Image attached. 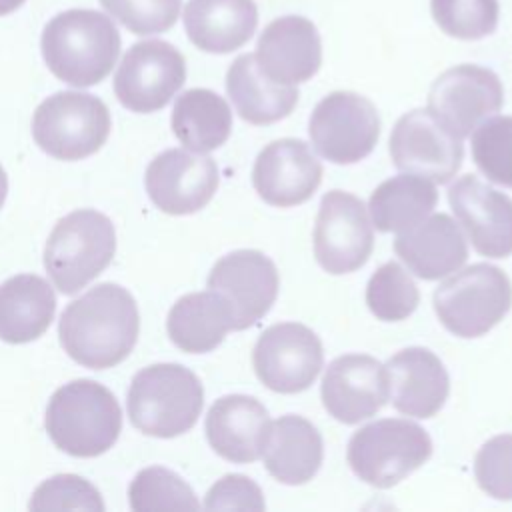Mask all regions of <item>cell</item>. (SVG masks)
<instances>
[{"label": "cell", "instance_id": "d590c367", "mask_svg": "<svg viewBox=\"0 0 512 512\" xmlns=\"http://www.w3.org/2000/svg\"><path fill=\"white\" fill-rule=\"evenodd\" d=\"M28 506L30 510H104L100 492L76 474H56L44 480L34 490Z\"/></svg>", "mask_w": 512, "mask_h": 512}, {"label": "cell", "instance_id": "9a60e30c", "mask_svg": "<svg viewBox=\"0 0 512 512\" xmlns=\"http://www.w3.org/2000/svg\"><path fill=\"white\" fill-rule=\"evenodd\" d=\"M208 288L232 310V330L254 326L274 304L280 278L274 262L258 250H234L210 270Z\"/></svg>", "mask_w": 512, "mask_h": 512}, {"label": "cell", "instance_id": "6da1fadb", "mask_svg": "<svg viewBox=\"0 0 512 512\" xmlns=\"http://www.w3.org/2000/svg\"><path fill=\"white\" fill-rule=\"evenodd\" d=\"M140 332L132 294L112 282L98 284L72 300L60 316V344L78 364L106 370L128 358Z\"/></svg>", "mask_w": 512, "mask_h": 512}, {"label": "cell", "instance_id": "2e32d148", "mask_svg": "<svg viewBox=\"0 0 512 512\" xmlns=\"http://www.w3.org/2000/svg\"><path fill=\"white\" fill-rule=\"evenodd\" d=\"M216 162L202 154L170 148L146 168L144 184L150 200L166 214H192L204 208L218 188Z\"/></svg>", "mask_w": 512, "mask_h": 512}, {"label": "cell", "instance_id": "3957f363", "mask_svg": "<svg viewBox=\"0 0 512 512\" xmlns=\"http://www.w3.org/2000/svg\"><path fill=\"white\" fill-rule=\"evenodd\" d=\"M122 410L114 394L88 378L60 386L46 408V432L56 448L76 458H94L114 446Z\"/></svg>", "mask_w": 512, "mask_h": 512}, {"label": "cell", "instance_id": "5bb4252c", "mask_svg": "<svg viewBox=\"0 0 512 512\" xmlns=\"http://www.w3.org/2000/svg\"><path fill=\"white\" fill-rule=\"evenodd\" d=\"M390 156L400 172L448 184L462 166V140L444 130L428 110L416 108L398 118L390 134Z\"/></svg>", "mask_w": 512, "mask_h": 512}, {"label": "cell", "instance_id": "7c38bea8", "mask_svg": "<svg viewBox=\"0 0 512 512\" xmlns=\"http://www.w3.org/2000/svg\"><path fill=\"white\" fill-rule=\"evenodd\" d=\"M374 232L364 202L344 190L322 196L314 224V256L328 274H348L366 264Z\"/></svg>", "mask_w": 512, "mask_h": 512}, {"label": "cell", "instance_id": "7a4b0ae2", "mask_svg": "<svg viewBox=\"0 0 512 512\" xmlns=\"http://www.w3.org/2000/svg\"><path fill=\"white\" fill-rule=\"evenodd\" d=\"M40 48L56 78L76 88H88L112 72L120 54V32L102 12L72 8L56 14L44 26Z\"/></svg>", "mask_w": 512, "mask_h": 512}, {"label": "cell", "instance_id": "ba28073f", "mask_svg": "<svg viewBox=\"0 0 512 512\" xmlns=\"http://www.w3.org/2000/svg\"><path fill=\"white\" fill-rule=\"evenodd\" d=\"M112 128L108 106L86 92H56L32 116L36 144L58 160L92 156L108 140Z\"/></svg>", "mask_w": 512, "mask_h": 512}, {"label": "cell", "instance_id": "cb8c5ba5", "mask_svg": "<svg viewBox=\"0 0 512 512\" xmlns=\"http://www.w3.org/2000/svg\"><path fill=\"white\" fill-rule=\"evenodd\" d=\"M182 20L196 48L210 54H228L254 36L258 8L254 0H188Z\"/></svg>", "mask_w": 512, "mask_h": 512}, {"label": "cell", "instance_id": "52a82bcc", "mask_svg": "<svg viewBox=\"0 0 512 512\" xmlns=\"http://www.w3.org/2000/svg\"><path fill=\"white\" fill-rule=\"evenodd\" d=\"M512 306L510 278L492 264H472L434 290L442 326L460 338H478L494 328Z\"/></svg>", "mask_w": 512, "mask_h": 512}, {"label": "cell", "instance_id": "30bf717a", "mask_svg": "<svg viewBox=\"0 0 512 512\" xmlns=\"http://www.w3.org/2000/svg\"><path fill=\"white\" fill-rule=\"evenodd\" d=\"M186 62L180 50L164 40H140L128 48L114 74V94L132 112L164 108L184 86Z\"/></svg>", "mask_w": 512, "mask_h": 512}, {"label": "cell", "instance_id": "5b68a950", "mask_svg": "<svg viewBox=\"0 0 512 512\" xmlns=\"http://www.w3.org/2000/svg\"><path fill=\"white\" fill-rule=\"evenodd\" d=\"M114 224L102 212L84 208L60 218L44 246V268L62 294H76L114 258Z\"/></svg>", "mask_w": 512, "mask_h": 512}, {"label": "cell", "instance_id": "8fae6325", "mask_svg": "<svg viewBox=\"0 0 512 512\" xmlns=\"http://www.w3.org/2000/svg\"><path fill=\"white\" fill-rule=\"evenodd\" d=\"M504 104L500 78L484 66L458 64L442 72L428 94V112L456 138H466Z\"/></svg>", "mask_w": 512, "mask_h": 512}, {"label": "cell", "instance_id": "f35d334b", "mask_svg": "<svg viewBox=\"0 0 512 512\" xmlns=\"http://www.w3.org/2000/svg\"><path fill=\"white\" fill-rule=\"evenodd\" d=\"M26 0H0V16H6L14 10H18Z\"/></svg>", "mask_w": 512, "mask_h": 512}, {"label": "cell", "instance_id": "8d00e7d4", "mask_svg": "<svg viewBox=\"0 0 512 512\" xmlns=\"http://www.w3.org/2000/svg\"><path fill=\"white\" fill-rule=\"evenodd\" d=\"M478 486L496 500H512V434H500L482 444L474 460Z\"/></svg>", "mask_w": 512, "mask_h": 512}, {"label": "cell", "instance_id": "44dd1931", "mask_svg": "<svg viewBox=\"0 0 512 512\" xmlns=\"http://www.w3.org/2000/svg\"><path fill=\"white\" fill-rule=\"evenodd\" d=\"M206 438L224 460L248 464L262 456L270 436V416L252 396L228 394L218 398L206 416Z\"/></svg>", "mask_w": 512, "mask_h": 512}, {"label": "cell", "instance_id": "e575fe53", "mask_svg": "<svg viewBox=\"0 0 512 512\" xmlns=\"http://www.w3.org/2000/svg\"><path fill=\"white\" fill-rule=\"evenodd\" d=\"M100 4L126 30L138 36L170 30L182 8V0H100Z\"/></svg>", "mask_w": 512, "mask_h": 512}, {"label": "cell", "instance_id": "ab89813d", "mask_svg": "<svg viewBox=\"0 0 512 512\" xmlns=\"http://www.w3.org/2000/svg\"><path fill=\"white\" fill-rule=\"evenodd\" d=\"M6 192H8V178H6L4 168L0 166V208H2V204L6 200Z\"/></svg>", "mask_w": 512, "mask_h": 512}, {"label": "cell", "instance_id": "d6a6232c", "mask_svg": "<svg viewBox=\"0 0 512 512\" xmlns=\"http://www.w3.org/2000/svg\"><path fill=\"white\" fill-rule=\"evenodd\" d=\"M472 160L494 184L512 188V116L486 118L472 134Z\"/></svg>", "mask_w": 512, "mask_h": 512}, {"label": "cell", "instance_id": "277c9868", "mask_svg": "<svg viewBox=\"0 0 512 512\" xmlns=\"http://www.w3.org/2000/svg\"><path fill=\"white\" fill-rule=\"evenodd\" d=\"M126 404L134 428L148 436L174 438L196 424L204 406V388L182 364H152L132 378Z\"/></svg>", "mask_w": 512, "mask_h": 512}, {"label": "cell", "instance_id": "603a6c76", "mask_svg": "<svg viewBox=\"0 0 512 512\" xmlns=\"http://www.w3.org/2000/svg\"><path fill=\"white\" fill-rule=\"evenodd\" d=\"M394 250L412 274L438 280L456 272L468 260V244L458 224L444 212L426 216L400 232Z\"/></svg>", "mask_w": 512, "mask_h": 512}, {"label": "cell", "instance_id": "8992f818", "mask_svg": "<svg viewBox=\"0 0 512 512\" xmlns=\"http://www.w3.org/2000/svg\"><path fill=\"white\" fill-rule=\"evenodd\" d=\"M432 454L428 432L404 418H382L356 430L348 442L352 472L370 486L392 488Z\"/></svg>", "mask_w": 512, "mask_h": 512}, {"label": "cell", "instance_id": "4dcf8cb0", "mask_svg": "<svg viewBox=\"0 0 512 512\" xmlns=\"http://www.w3.org/2000/svg\"><path fill=\"white\" fill-rule=\"evenodd\" d=\"M130 508L136 512L150 510H198L194 490L172 470L150 466L140 470L128 488Z\"/></svg>", "mask_w": 512, "mask_h": 512}, {"label": "cell", "instance_id": "f1b7e54d", "mask_svg": "<svg viewBox=\"0 0 512 512\" xmlns=\"http://www.w3.org/2000/svg\"><path fill=\"white\" fill-rule=\"evenodd\" d=\"M170 124L174 136L190 152L206 154L228 140L232 112L220 94L208 88H192L176 98Z\"/></svg>", "mask_w": 512, "mask_h": 512}, {"label": "cell", "instance_id": "f546056e", "mask_svg": "<svg viewBox=\"0 0 512 512\" xmlns=\"http://www.w3.org/2000/svg\"><path fill=\"white\" fill-rule=\"evenodd\" d=\"M438 192L432 182L416 174H400L384 180L370 194L368 210L380 232H404L432 214Z\"/></svg>", "mask_w": 512, "mask_h": 512}, {"label": "cell", "instance_id": "74e56055", "mask_svg": "<svg viewBox=\"0 0 512 512\" xmlns=\"http://www.w3.org/2000/svg\"><path fill=\"white\" fill-rule=\"evenodd\" d=\"M264 496L248 476L226 474L206 494V510H264Z\"/></svg>", "mask_w": 512, "mask_h": 512}, {"label": "cell", "instance_id": "9c48e42d", "mask_svg": "<svg viewBox=\"0 0 512 512\" xmlns=\"http://www.w3.org/2000/svg\"><path fill=\"white\" fill-rule=\"evenodd\" d=\"M308 134L314 150L334 164L366 158L380 136L376 106L356 92H332L312 110Z\"/></svg>", "mask_w": 512, "mask_h": 512}, {"label": "cell", "instance_id": "e0dca14e", "mask_svg": "<svg viewBox=\"0 0 512 512\" xmlns=\"http://www.w3.org/2000/svg\"><path fill=\"white\" fill-rule=\"evenodd\" d=\"M320 394L330 416L358 424L388 402L386 366L368 354L338 356L324 372Z\"/></svg>", "mask_w": 512, "mask_h": 512}, {"label": "cell", "instance_id": "d6986e66", "mask_svg": "<svg viewBox=\"0 0 512 512\" xmlns=\"http://www.w3.org/2000/svg\"><path fill=\"white\" fill-rule=\"evenodd\" d=\"M322 182V164L306 142L282 138L270 142L256 158L252 186L258 196L278 208L298 206L312 198Z\"/></svg>", "mask_w": 512, "mask_h": 512}, {"label": "cell", "instance_id": "836d02e7", "mask_svg": "<svg viewBox=\"0 0 512 512\" xmlns=\"http://www.w3.org/2000/svg\"><path fill=\"white\" fill-rule=\"evenodd\" d=\"M432 18L456 40H480L498 26V0H430Z\"/></svg>", "mask_w": 512, "mask_h": 512}, {"label": "cell", "instance_id": "4316f807", "mask_svg": "<svg viewBox=\"0 0 512 512\" xmlns=\"http://www.w3.org/2000/svg\"><path fill=\"white\" fill-rule=\"evenodd\" d=\"M226 92L242 120L264 126L286 118L296 102L298 88L284 86L266 78L254 54L238 56L226 72Z\"/></svg>", "mask_w": 512, "mask_h": 512}, {"label": "cell", "instance_id": "4fadbf2b", "mask_svg": "<svg viewBox=\"0 0 512 512\" xmlns=\"http://www.w3.org/2000/svg\"><path fill=\"white\" fill-rule=\"evenodd\" d=\"M324 352L320 338L304 324L280 322L266 328L252 350L260 382L280 394H296L316 380Z\"/></svg>", "mask_w": 512, "mask_h": 512}, {"label": "cell", "instance_id": "d4e9b609", "mask_svg": "<svg viewBox=\"0 0 512 512\" xmlns=\"http://www.w3.org/2000/svg\"><path fill=\"white\" fill-rule=\"evenodd\" d=\"M262 456L272 478L298 486L312 480L322 464V436L306 418L286 414L272 422Z\"/></svg>", "mask_w": 512, "mask_h": 512}, {"label": "cell", "instance_id": "ffe728a7", "mask_svg": "<svg viewBox=\"0 0 512 512\" xmlns=\"http://www.w3.org/2000/svg\"><path fill=\"white\" fill-rule=\"evenodd\" d=\"M254 58L266 78L296 86L310 80L322 64L320 34L304 16H280L260 32Z\"/></svg>", "mask_w": 512, "mask_h": 512}, {"label": "cell", "instance_id": "484cf974", "mask_svg": "<svg viewBox=\"0 0 512 512\" xmlns=\"http://www.w3.org/2000/svg\"><path fill=\"white\" fill-rule=\"evenodd\" d=\"M56 312L52 286L36 274H18L0 284V340L24 344L40 338Z\"/></svg>", "mask_w": 512, "mask_h": 512}, {"label": "cell", "instance_id": "1f68e13d", "mask_svg": "<svg viewBox=\"0 0 512 512\" xmlns=\"http://www.w3.org/2000/svg\"><path fill=\"white\" fill-rule=\"evenodd\" d=\"M418 302L420 292L414 280L394 260L382 264L368 280L366 304L378 320H404L416 310Z\"/></svg>", "mask_w": 512, "mask_h": 512}, {"label": "cell", "instance_id": "ac0fdd59", "mask_svg": "<svg viewBox=\"0 0 512 512\" xmlns=\"http://www.w3.org/2000/svg\"><path fill=\"white\" fill-rule=\"evenodd\" d=\"M448 202L478 254H512V200L506 194L466 174L448 188Z\"/></svg>", "mask_w": 512, "mask_h": 512}, {"label": "cell", "instance_id": "83f0119b", "mask_svg": "<svg viewBox=\"0 0 512 512\" xmlns=\"http://www.w3.org/2000/svg\"><path fill=\"white\" fill-rule=\"evenodd\" d=\"M232 322L228 302L218 292L206 290L178 298L168 312L166 330L180 350L204 354L220 346Z\"/></svg>", "mask_w": 512, "mask_h": 512}, {"label": "cell", "instance_id": "7402d4cb", "mask_svg": "<svg viewBox=\"0 0 512 512\" xmlns=\"http://www.w3.org/2000/svg\"><path fill=\"white\" fill-rule=\"evenodd\" d=\"M388 398L406 416L432 418L444 406L450 380L440 358L428 348H404L386 362Z\"/></svg>", "mask_w": 512, "mask_h": 512}]
</instances>
